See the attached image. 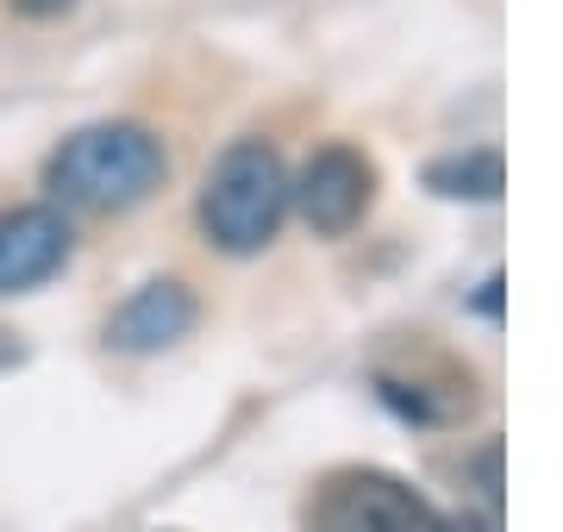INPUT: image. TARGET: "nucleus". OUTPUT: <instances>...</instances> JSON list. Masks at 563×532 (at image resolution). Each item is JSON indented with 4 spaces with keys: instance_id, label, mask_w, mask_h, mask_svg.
I'll return each instance as SVG.
<instances>
[{
    "instance_id": "obj_5",
    "label": "nucleus",
    "mask_w": 563,
    "mask_h": 532,
    "mask_svg": "<svg viewBox=\"0 0 563 532\" xmlns=\"http://www.w3.org/2000/svg\"><path fill=\"white\" fill-rule=\"evenodd\" d=\"M201 320V301H195V288L176 282V276H151L144 288H132L113 320H107V345L125 351V357H157V351L181 345L188 332Z\"/></svg>"
},
{
    "instance_id": "obj_2",
    "label": "nucleus",
    "mask_w": 563,
    "mask_h": 532,
    "mask_svg": "<svg viewBox=\"0 0 563 532\" xmlns=\"http://www.w3.org/2000/svg\"><path fill=\"white\" fill-rule=\"evenodd\" d=\"M207 245L225 257H257L288 220V169H282L276 144L239 138L220 151V164L207 169L201 201H195Z\"/></svg>"
},
{
    "instance_id": "obj_4",
    "label": "nucleus",
    "mask_w": 563,
    "mask_h": 532,
    "mask_svg": "<svg viewBox=\"0 0 563 532\" xmlns=\"http://www.w3.org/2000/svg\"><path fill=\"white\" fill-rule=\"evenodd\" d=\"M376 201V164L357 144H320L307 157L301 182H288V207H301L313 239H344Z\"/></svg>"
},
{
    "instance_id": "obj_10",
    "label": "nucleus",
    "mask_w": 563,
    "mask_h": 532,
    "mask_svg": "<svg viewBox=\"0 0 563 532\" xmlns=\"http://www.w3.org/2000/svg\"><path fill=\"white\" fill-rule=\"evenodd\" d=\"M0 364H13V351H7V345H0Z\"/></svg>"
},
{
    "instance_id": "obj_6",
    "label": "nucleus",
    "mask_w": 563,
    "mask_h": 532,
    "mask_svg": "<svg viewBox=\"0 0 563 532\" xmlns=\"http://www.w3.org/2000/svg\"><path fill=\"white\" fill-rule=\"evenodd\" d=\"M76 232L57 207H13L0 213V295H32L69 264Z\"/></svg>"
},
{
    "instance_id": "obj_8",
    "label": "nucleus",
    "mask_w": 563,
    "mask_h": 532,
    "mask_svg": "<svg viewBox=\"0 0 563 532\" xmlns=\"http://www.w3.org/2000/svg\"><path fill=\"white\" fill-rule=\"evenodd\" d=\"M7 7H13L20 20H57V13H69L76 0H7Z\"/></svg>"
},
{
    "instance_id": "obj_1",
    "label": "nucleus",
    "mask_w": 563,
    "mask_h": 532,
    "mask_svg": "<svg viewBox=\"0 0 563 532\" xmlns=\"http://www.w3.org/2000/svg\"><path fill=\"white\" fill-rule=\"evenodd\" d=\"M163 176H169L163 138L139 120L81 125L44 164V188L63 207H81V213H132L163 188Z\"/></svg>"
},
{
    "instance_id": "obj_7",
    "label": "nucleus",
    "mask_w": 563,
    "mask_h": 532,
    "mask_svg": "<svg viewBox=\"0 0 563 532\" xmlns=\"http://www.w3.org/2000/svg\"><path fill=\"white\" fill-rule=\"evenodd\" d=\"M426 188L439 195V201H470V207H483V201H501V188H507V164H501V151H451V157H432L426 164Z\"/></svg>"
},
{
    "instance_id": "obj_3",
    "label": "nucleus",
    "mask_w": 563,
    "mask_h": 532,
    "mask_svg": "<svg viewBox=\"0 0 563 532\" xmlns=\"http://www.w3.org/2000/svg\"><path fill=\"white\" fill-rule=\"evenodd\" d=\"M307 532H444V520L401 476L332 470L307 501Z\"/></svg>"
},
{
    "instance_id": "obj_9",
    "label": "nucleus",
    "mask_w": 563,
    "mask_h": 532,
    "mask_svg": "<svg viewBox=\"0 0 563 532\" xmlns=\"http://www.w3.org/2000/svg\"><path fill=\"white\" fill-rule=\"evenodd\" d=\"M476 313H483V320H501V276H488V282H483V295H476Z\"/></svg>"
}]
</instances>
